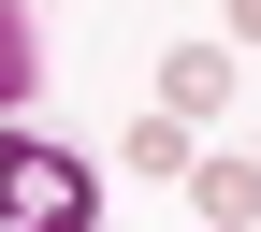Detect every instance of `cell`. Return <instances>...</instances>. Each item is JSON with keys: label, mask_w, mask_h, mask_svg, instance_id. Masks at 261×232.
<instances>
[{"label": "cell", "mask_w": 261, "mask_h": 232, "mask_svg": "<svg viewBox=\"0 0 261 232\" xmlns=\"http://www.w3.org/2000/svg\"><path fill=\"white\" fill-rule=\"evenodd\" d=\"M87 203H102V174H87L73 145L0 131V232H87Z\"/></svg>", "instance_id": "cell-1"}, {"label": "cell", "mask_w": 261, "mask_h": 232, "mask_svg": "<svg viewBox=\"0 0 261 232\" xmlns=\"http://www.w3.org/2000/svg\"><path fill=\"white\" fill-rule=\"evenodd\" d=\"M218 102H232V44H189L174 73H160V116L189 131V116H218Z\"/></svg>", "instance_id": "cell-2"}, {"label": "cell", "mask_w": 261, "mask_h": 232, "mask_svg": "<svg viewBox=\"0 0 261 232\" xmlns=\"http://www.w3.org/2000/svg\"><path fill=\"white\" fill-rule=\"evenodd\" d=\"M189 203H203L218 232H247V218H261V160H203V174H189Z\"/></svg>", "instance_id": "cell-3"}, {"label": "cell", "mask_w": 261, "mask_h": 232, "mask_svg": "<svg viewBox=\"0 0 261 232\" xmlns=\"http://www.w3.org/2000/svg\"><path fill=\"white\" fill-rule=\"evenodd\" d=\"M44 87V29H29V0H0V116Z\"/></svg>", "instance_id": "cell-4"}, {"label": "cell", "mask_w": 261, "mask_h": 232, "mask_svg": "<svg viewBox=\"0 0 261 232\" xmlns=\"http://www.w3.org/2000/svg\"><path fill=\"white\" fill-rule=\"evenodd\" d=\"M232 44H261V0H232Z\"/></svg>", "instance_id": "cell-5"}]
</instances>
